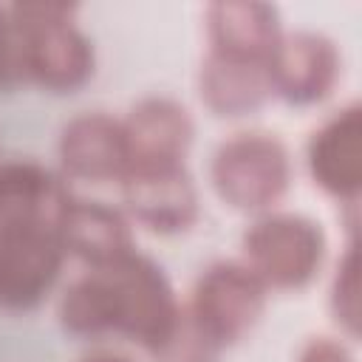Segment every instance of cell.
I'll use <instances>...</instances> for the list:
<instances>
[{"mask_svg": "<svg viewBox=\"0 0 362 362\" xmlns=\"http://www.w3.org/2000/svg\"><path fill=\"white\" fill-rule=\"evenodd\" d=\"M76 3L17 0L8 17L20 34L25 82L51 93H71L93 76V42L76 25Z\"/></svg>", "mask_w": 362, "mask_h": 362, "instance_id": "obj_1", "label": "cell"}, {"mask_svg": "<svg viewBox=\"0 0 362 362\" xmlns=\"http://www.w3.org/2000/svg\"><path fill=\"white\" fill-rule=\"evenodd\" d=\"M209 184L238 212H269L291 187V153L274 133L238 130L212 150Z\"/></svg>", "mask_w": 362, "mask_h": 362, "instance_id": "obj_2", "label": "cell"}, {"mask_svg": "<svg viewBox=\"0 0 362 362\" xmlns=\"http://www.w3.org/2000/svg\"><path fill=\"white\" fill-rule=\"evenodd\" d=\"M325 229L303 212H260L240 238V260L272 291H297L314 283L325 263Z\"/></svg>", "mask_w": 362, "mask_h": 362, "instance_id": "obj_3", "label": "cell"}, {"mask_svg": "<svg viewBox=\"0 0 362 362\" xmlns=\"http://www.w3.org/2000/svg\"><path fill=\"white\" fill-rule=\"evenodd\" d=\"M99 272L110 291L113 334H122L150 351L181 308L164 269L153 257L133 249Z\"/></svg>", "mask_w": 362, "mask_h": 362, "instance_id": "obj_4", "label": "cell"}, {"mask_svg": "<svg viewBox=\"0 0 362 362\" xmlns=\"http://www.w3.org/2000/svg\"><path fill=\"white\" fill-rule=\"evenodd\" d=\"M266 300L269 288L243 260L221 257L198 272L184 305L192 320L226 351L257 325L266 311Z\"/></svg>", "mask_w": 362, "mask_h": 362, "instance_id": "obj_5", "label": "cell"}, {"mask_svg": "<svg viewBox=\"0 0 362 362\" xmlns=\"http://www.w3.org/2000/svg\"><path fill=\"white\" fill-rule=\"evenodd\" d=\"M266 71L272 96H280L297 107L320 105L342 79V51L322 31L283 28L266 59Z\"/></svg>", "mask_w": 362, "mask_h": 362, "instance_id": "obj_6", "label": "cell"}, {"mask_svg": "<svg viewBox=\"0 0 362 362\" xmlns=\"http://www.w3.org/2000/svg\"><path fill=\"white\" fill-rule=\"evenodd\" d=\"M124 212L158 235L187 232L201 215L198 187L184 167L175 164H133L116 181Z\"/></svg>", "mask_w": 362, "mask_h": 362, "instance_id": "obj_7", "label": "cell"}, {"mask_svg": "<svg viewBox=\"0 0 362 362\" xmlns=\"http://www.w3.org/2000/svg\"><path fill=\"white\" fill-rule=\"evenodd\" d=\"M305 167L317 189L348 212L362 195V105L348 102L322 119L305 141Z\"/></svg>", "mask_w": 362, "mask_h": 362, "instance_id": "obj_8", "label": "cell"}, {"mask_svg": "<svg viewBox=\"0 0 362 362\" xmlns=\"http://www.w3.org/2000/svg\"><path fill=\"white\" fill-rule=\"evenodd\" d=\"M65 252L54 229L0 232V308L31 311L54 288Z\"/></svg>", "mask_w": 362, "mask_h": 362, "instance_id": "obj_9", "label": "cell"}, {"mask_svg": "<svg viewBox=\"0 0 362 362\" xmlns=\"http://www.w3.org/2000/svg\"><path fill=\"white\" fill-rule=\"evenodd\" d=\"M57 158L62 175L102 184L119 181L127 170V144L122 119L105 110H82L71 116L57 136Z\"/></svg>", "mask_w": 362, "mask_h": 362, "instance_id": "obj_10", "label": "cell"}, {"mask_svg": "<svg viewBox=\"0 0 362 362\" xmlns=\"http://www.w3.org/2000/svg\"><path fill=\"white\" fill-rule=\"evenodd\" d=\"M71 198L65 175L51 167L28 158L0 161V232L57 229Z\"/></svg>", "mask_w": 362, "mask_h": 362, "instance_id": "obj_11", "label": "cell"}, {"mask_svg": "<svg viewBox=\"0 0 362 362\" xmlns=\"http://www.w3.org/2000/svg\"><path fill=\"white\" fill-rule=\"evenodd\" d=\"M127 167L184 161L192 144V116L173 96H144L122 119Z\"/></svg>", "mask_w": 362, "mask_h": 362, "instance_id": "obj_12", "label": "cell"}, {"mask_svg": "<svg viewBox=\"0 0 362 362\" xmlns=\"http://www.w3.org/2000/svg\"><path fill=\"white\" fill-rule=\"evenodd\" d=\"M54 232L65 257H76L88 269H105L136 249L127 215L105 201L71 198Z\"/></svg>", "mask_w": 362, "mask_h": 362, "instance_id": "obj_13", "label": "cell"}, {"mask_svg": "<svg viewBox=\"0 0 362 362\" xmlns=\"http://www.w3.org/2000/svg\"><path fill=\"white\" fill-rule=\"evenodd\" d=\"M198 99L212 116L238 119L255 113L272 96L266 59L229 57L218 51H206L195 76Z\"/></svg>", "mask_w": 362, "mask_h": 362, "instance_id": "obj_14", "label": "cell"}, {"mask_svg": "<svg viewBox=\"0 0 362 362\" xmlns=\"http://www.w3.org/2000/svg\"><path fill=\"white\" fill-rule=\"evenodd\" d=\"M204 28L209 51L246 59H269L283 34L280 11L260 0H215L204 8Z\"/></svg>", "mask_w": 362, "mask_h": 362, "instance_id": "obj_15", "label": "cell"}, {"mask_svg": "<svg viewBox=\"0 0 362 362\" xmlns=\"http://www.w3.org/2000/svg\"><path fill=\"white\" fill-rule=\"evenodd\" d=\"M59 325L82 339H96L113 334V305L110 291L99 269H88L76 280H71L57 300Z\"/></svg>", "mask_w": 362, "mask_h": 362, "instance_id": "obj_16", "label": "cell"}, {"mask_svg": "<svg viewBox=\"0 0 362 362\" xmlns=\"http://www.w3.org/2000/svg\"><path fill=\"white\" fill-rule=\"evenodd\" d=\"M328 311L345 339H356L362 328V277H359V240L348 238L334 263L328 286Z\"/></svg>", "mask_w": 362, "mask_h": 362, "instance_id": "obj_17", "label": "cell"}, {"mask_svg": "<svg viewBox=\"0 0 362 362\" xmlns=\"http://www.w3.org/2000/svg\"><path fill=\"white\" fill-rule=\"evenodd\" d=\"M147 354L153 362H218L223 348L192 320V314L181 303L173 325Z\"/></svg>", "mask_w": 362, "mask_h": 362, "instance_id": "obj_18", "label": "cell"}, {"mask_svg": "<svg viewBox=\"0 0 362 362\" xmlns=\"http://www.w3.org/2000/svg\"><path fill=\"white\" fill-rule=\"evenodd\" d=\"M20 85H25L23 45L8 17V6L0 3V90H14Z\"/></svg>", "mask_w": 362, "mask_h": 362, "instance_id": "obj_19", "label": "cell"}, {"mask_svg": "<svg viewBox=\"0 0 362 362\" xmlns=\"http://www.w3.org/2000/svg\"><path fill=\"white\" fill-rule=\"evenodd\" d=\"M297 362H356V356H354V351L348 348L345 339L317 334V337H308L300 345Z\"/></svg>", "mask_w": 362, "mask_h": 362, "instance_id": "obj_20", "label": "cell"}, {"mask_svg": "<svg viewBox=\"0 0 362 362\" xmlns=\"http://www.w3.org/2000/svg\"><path fill=\"white\" fill-rule=\"evenodd\" d=\"M79 362H133V359L116 351H93V354H85Z\"/></svg>", "mask_w": 362, "mask_h": 362, "instance_id": "obj_21", "label": "cell"}]
</instances>
